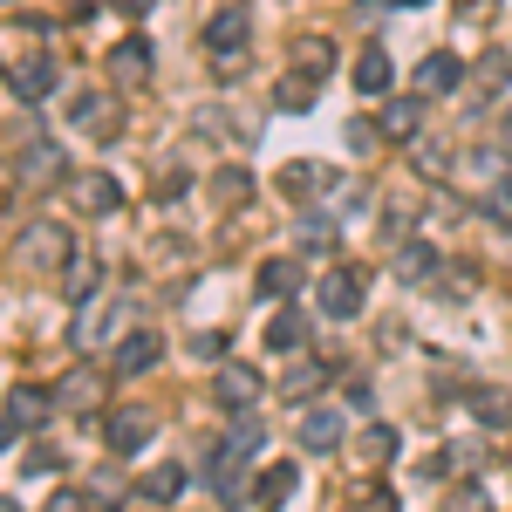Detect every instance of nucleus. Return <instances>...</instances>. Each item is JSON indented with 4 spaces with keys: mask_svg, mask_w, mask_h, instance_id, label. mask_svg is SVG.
I'll use <instances>...</instances> for the list:
<instances>
[{
    "mask_svg": "<svg viewBox=\"0 0 512 512\" xmlns=\"http://www.w3.org/2000/svg\"><path fill=\"white\" fill-rule=\"evenodd\" d=\"M260 396H267V376H260V362H212V403L239 417V410H260Z\"/></svg>",
    "mask_w": 512,
    "mask_h": 512,
    "instance_id": "nucleus-1",
    "label": "nucleus"
},
{
    "mask_svg": "<svg viewBox=\"0 0 512 512\" xmlns=\"http://www.w3.org/2000/svg\"><path fill=\"white\" fill-rule=\"evenodd\" d=\"M246 465H253V458H246V451H239L233 437H212V444H205V458H198V478H205V492H219V499H246V485H239V472H246Z\"/></svg>",
    "mask_w": 512,
    "mask_h": 512,
    "instance_id": "nucleus-2",
    "label": "nucleus"
},
{
    "mask_svg": "<svg viewBox=\"0 0 512 512\" xmlns=\"http://www.w3.org/2000/svg\"><path fill=\"white\" fill-rule=\"evenodd\" d=\"M69 123H76L82 137H96V144H117V137H123V103H117V89H82L76 103H69Z\"/></svg>",
    "mask_w": 512,
    "mask_h": 512,
    "instance_id": "nucleus-3",
    "label": "nucleus"
},
{
    "mask_svg": "<svg viewBox=\"0 0 512 512\" xmlns=\"http://www.w3.org/2000/svg\"><path fill=\"white\" fill-rule=\"evenodd\" d=\"M158 431V417L144 410V403H117V410H103V444L117 451V458H137L144 444Z\"/></svg>",
    "mask_w": 512,
    "mask_h": 512,
    "instance_id": "nucleus-4",
    "label": "nucleus"
},
{
    "mask_svg": "<svg viewBox=\"0 0 512 512\" xmlns=\"http://www.w3.org/2000/svg\"><path fill=\"white\" fill-rule=\"evenodd\" d=\"M362 301H369V294H362V274H355V267H328V274L315 280V308L328 321H355Z\"/></svg>",
    "mask_w": 512,
    "mask_h": 512,
    "instance_id": "nucleus-5",
    "label": "nucleus"
},
{
    "mask_svg": "<svg viewBox=\"0 0 512 512\" xmlns=\"http://www.w3.org/2000/svg\"><path fill=\"white\" fill-rule=\"evenodd\" d=\"M7 76V89L28 103V110H41L48 96H55V82H62V69H55V55H21L14 69H0Z\"/></svg>",
    "mask_w": 512,
    "mask_h": 512,
    "instance_id": "nucleus-6",
    "label": "nucleus"
},
{
    "mask_svg": "<svg viewBox=\"0 0 512 512\" xmlns=\"http://www.w3.org/2000/svg\"><path fill=\"white\" fill-rule=\"evenodd\" d=\"M69 253H76V233L69 226H55V219H41V226H28V239H21V260L28 267H69Z\"/></svg>",
    "mask_w": 512,
    "mask_h": 512,
    "instance_id": "nucleus-7",
    "label": "nucleus"
},
{
    "mask_svg": "<svg viewBox=\"0 0 512 512\" xmlns=\"http://www.w3.org/2000/svg\"><path fill=\"white\" fill-rule=\"evenodd\" d=\"M424 103H431V96H424V89H410V96H383V137H390V144H417V137H424Z\"/></svg>",
    "mask_w": 512,
    "mask_h": 512,
    "instance_id": "nucleus-8",
    "label": "nucleus"
},
{
    "mask_svg": "<svg viewBox=\"0 0 512 512\" xmlns=\"http://www.w3.org/2000/svg\"><path fill=\"white\" fill-rule=\"evenodd\" d=\"M21 178H28L35 192H62V185H69V151L48 144V137L28 144V151H21Z\"/></svg>",
    "mask_w": 512,
    "mask_h": 512,
    "instance_id": "nucleus-9",
    "label": "nucleus"
},
{
    "mask_svg": "<svg viewBox=\"0 0 512 512\" xmlns=\"http://www.w3.org/2000/svg\"><path fill=\"white\" fill-rule=\"evenodd\" d=\"M274 185H280V198H294V205H308V198L321 205V198H335V171H328V164L294 158V164H287V171L274 178Z\"/></svg>",
    "mask_w": 512,
    "mask_h": 512,
    "instance_id": "nucleus-10",
    "label": "nucleus"
},
{
    "mask_svg": "<svg viewBox=\"0 0 512 512\" xmlns=\"http://www.w3.org/2000/svg\"><path fill=\"white\" fill-rule=\"evenodd\" d=\"M158 355H164L158 328H130V335L117 342V355H110V369H117V376H151V369H158Z\"/></svg>",
    "mask_w": 512,
    "mask_h": 512,
    "instance_id": "nucleus-11",
    "label": "nucleus"
},
{
    "mask_svg": "<svg viewBox=\"0 0 512 512\" xmlns=\"http://www.w3.org/2000/svg\"><path fill=\"white\" fill-rule=\"evenodd\" d=\"M246 35H253V7H219V14H212V21H205V48H212V55H239V48H246Z\"/></svg>",
    "mask_w": 512,
    "mask_h": 512,
    "instance_id": "nucleus-12",
    "label": "nucleus"
},
{
    "mask_svg": "<svg viewBox=\"0 0 512 512\" xmlns=\"http://www.w3.org/2000/svg\"><path fill=\"white\" fill-rule=\"evenodd\" d=\"M294 437H301V451H342V410H328V403H308L301 410V424H294Z\"/></svg>",
    "mask_w": 512,
    "mask_h": 512,
    "instance_id": "nucleus-13",
    "label": "nucleus"
},
{
    "mask_svg": "<svg viewBox=\"0 0 512 512\" xmlns=\"http://www.w3.org/2000/svg\"><path fill=\"white\" fill-rule=\"evenodd\" d=\"M151 69H158V48H151L144 35H130V41H117V48H110V76H117L123 89L151 82Z\"/></svg>",
    "mask_w": 512,
    "mask_h": 512,
    "instance_id": "nucleus-14",
    "label": "nucleus"
},
{
    "mask_svg": "<svg viewBox=\"0 0 512 512\" xmlns=\"http://www.w3.org/2000/svg\"><path fill=\"white\" fill-rule=\"evenodd\" d=\"M465 76H472V69H465L451 48H431V55L417 62V89H424V96H451V89H465Z\"/></svg>",
    "mask_w": 512,
    "mask_h": 512,
    "instance_id": "nucleus-15",
    "label": "nucleus"
},
{
    "mask_svg": "<svg viewBox=\"0 0 512 512\" xmlns=\"http://www.w3.org/2000/svg\"><path fill=\"white\" fill-rule=\"evenodd\" d=\"M103 396H110V376H96V369H69L55 383V403L62 410H103Z\"/></svg>",
    "mask_w": 512,
    "mask_h": 512,
    "instance_id": "nucleus-16",
    "label": "nucleus"
},
{
    "mask_svg": "<svg viewBox=\"0 0 512 512\" xmlns=\"http://www.w3.org/2000/svg\"><path fill=\"white\" fill-rule=\"evenodd\" d=\"M437 246L431 239H417V233H403V246H396V280H410V287H424V280H437Z\"/></svg>",
    "mask_w": 512,
    "mask_h": 512,
    "instance_id": "nucleus-17",
    "label": "nucleus"
},
{
    "mask_svg": "<svg viewBox=\"0 0 512 512\" xmlns=\"http://www.w3.org/2000/svg\"><path fill=\"white\" fill-rule=\"evenodd\" d=\"M62 403H55V390H35V383H21V390H7V417L21 424V431H41L48 417H55Z\"/></svg>",
    "mask_w": 512,
    "mask_h": 512,
    "instance_id": "nucleus-18",
    "label": "nucleus"
},
{
    "mask_svg": "<svg viewBox=\"0 0 512 512\" xmlns=\"http://www.w3.org/2000/svg\"><path fill=\"white\" fill-rule=\"evenodd\" d=\"M301 260H287V253H280V260H260V274H253V287H260V301H294V294H301Z\"/></svg>",
    "mask_w": 512,
    "mask_h": 512,
    "instance_id": "nucleus-19",
    "label": "nucleus"
},
{
    "mask_svg": "<svg viewBox=\"0 0 512 512\" xmlns=\"http://www.w3.org/2000/svg\"><path fill=\"white\" fill-rule=\"evenodd\" d=\"M349 82H355V89H362V96H390V82H396V62H390V55H383V48H376V41H369V48L355 55Z\"/></svg>",
    "mask_w": 512,
    "mask_h": 512,
    "instance_id": "nucleus-20",
    "label": "nucleus"
},
{
    "mask_svg": "<svg viewBox=\"0 0 512 512\" xmlns=\"http://www.w3.org/2000/svg\"><path fill=\"white\" fill-rule=\"evenodd\" d=\"M274 355H294L301 342H308V308H294V301H280V315L267 321V335H260Z\"/></svg>",
    "mask_w": 512,
    "mask_h": 512,
    "instance_id": "nucleus-21",
    "label": "nucleus"
},
{
    "mask_svg": "<svg viewBox=\"0 0 512 512\" xmlns=\"http://www.w3.org/2000/svg\"><path fill=\"white\" fill-rule=\"evenodd\" d=\"M465 410H472V424H485V431H512V396L506 390H465Z\"/></svg>",
    "mask_w": 512,
    "mask_h": 512,
    "instance_id": "nucleus-22",
    "label": "nucleus"
},
{
    "mask_svg": "<svg viewBox=\"0 0 512 512\" xmlns=\"http://www.w3.org/2000/svg\"><path fill=\"white\" fill-rule=\"evenodd\" d=\"M185 465H151V472H144V485H137V499H151V506H178V499H185Z\"/></svg>",
    "mask_w": 512,
    "mask_h": 512,
    "instance_id": "nucleus-23",
    "label": "nucleus"
},
{
    "mask_svg": "<svg viewBox=\"0 0 512 512\" xmlns=\"http://www.w3.org/2000/svg\"><path fill=\"white\" fill-rule=\"evenodd\" d=\"M294 485H301V472L280 458V465H267V472L253 478V492H246V499H260V506H287V499H294Z\"/></svg>",
    "mask_w": 512,
    "mask_h": 512,
    "instance_id": "nucleus-24",
    "label": "nucleus"
},
{
    "mask_svg": "<svg viewBox=\"0 0 512 512\" xmlns=\"http://www.w3.org/2000/svg\"><path fill=\"white\" fill-rule=\"evenodd\" d=\"M76 205H82V212H96V219H103V212H117V205H123V185L110 178V171H89V178L76 185Z\"/></svg>",
    "mask_w": 512,
    "mask_h": 512,
    "instance_id": "nucleus-25",
    "label": "nucleus"
},
{
    "mask_svg": "<svg viewBox=\"0 0 512 512\" xmlns=\"http://www.w3.org/2000/svg\"><path fill=\"white\" fill-rule=\"evenodd\" d=\"M315 96H321V82L308 76V69H287V76L274 82V110H315Z\"/></svg>",
    "mask_w": 512,
    "mask_h": 512,
    "instance_id": "nucleus-26",
    "label": "nucleus"
},
{
    "mask_svg": "<svg viewBox=\"0 0 512 512\" xmlns=\"http://www.w3.org/2000/svg\"><path fill=\"white\" fill-rule=\"evenodd\" d=\"M205 192H212V205H219V212H239V205L253 198V178H246L239 164H226V171H212V185H205Z\"/></svg>",
    "mask_w": 512,
    "mask_h": 512,
    "instance_id": "nucleus-27",
    "label": "nucleus"
},
{
    "mask_svg": "<svg viewBox=\"0 0 512 512\" xmlns=\"http://www.w3.org/2000/svg\"><path fill=\"white\" fill-rule=\"evenodd\" d=\"M294 253H315V260H328V253H335V219H328V212H308V219L294 226Z\"/></svg>",
    "mask_w": 512,
    "mask_h": 512,
    "instance_id": "nucleus-28",
    "label": "nucleus"
},
{
    "mask_svg": "<svg viewBox=\"0 0 512 512\" xmlns=\"http://www.w3.org/2000/svg\"><path fill=\"white\" fill-rule=\"evenodd\" d=\"M512 164H506V151H499V144H485V151H472V158H465V185H472V192H485V185H492V178H506Z\"/></svg>",
    "mask_w": 512,
    "mask_h": 512,
    "instance_id": "nucleus-29",
    "label": "nucleus"
},
{
    "mask_svg": "<svg viewBox=\"0 0 512 512\" xmlns=\"http://www.w3.org/2000/svg\"><path fill=\"white\" fill-rule=\"evenodd\" d=\"M294 69H308L315 82H328V69H335V41H328V35L294 41Z\"/></svg>",
    "mask_w": 512,
    "mask_h": 512,
    "instance_id": "nucleus-30",
    "label": "nucleus"
},
{
    "mask_svg": "<svg viewBox=\"0 0 512 512\" xmlns=\"http://www.w3.org/2000/svg\"><path fill=\"white\" fill-rule=\"evenodd\" d=\"M478 212H485L492 226H512V171H506V178H492V185L478 192Z\"/></svg>",
    "mask_w": 512,
    "mask_h": 512,
    "instance_id": "nucleus-31",
    "label": "nucleus"
},
{
    "mask_svg": "<svg viewBox=\"0 0 512 512\" xmlns=\"http://www.w3.org/2000/svg\"><path fill=\"white\" fill-rule=\"evenodd\" d=\"M472 76H478V89H512V55H506V48L478 55V62H472Z\"/></svg>",
    "mask_w": 512,
    "mask_h": 512,
    "instance_id": "nucleus-32",
    "label": "nucleus"
},
{
    "mask_svg": "<svg viewBox=\"0 0 512 512\" xmlns=\"http://www.w3.org/2000/svg\"><path fill=\"white\" fill-rule=\"evenodd\" d=\"M233 444L253 458V465H260V451H267V424H260L253 410H239V417H233Z\"/></svg>",
    "mask_w": 512,
    "mask_h": 512,
    "instance_id": "nucleus-33",
    "label": "nucleus"
},
{
    "mask_svg": "<svg viewBox=\"0 0 512 512\" xmlns=\"http://www.w3.org/2000/svg\"><path fill=\"white\" fill-rule=\"evenodd\" d=\"M21 465H28V478H62V472H69V458H62L55 444H35V451H28Z\"/></svg>",
    "mask_w": 512,
    "mask_h": 512,
    "instance_id": "nucleus-34",
    "label": "nucleus"
},
{
    "mask_svg": "<svg viewBox=\"0 0 512 512\" xmlns=\"http://www.w3.org/2000/svg\"><path fill=\"white\" fill-rule=\"evenodd\" d=\"M376 144H390V137H383V117H355L349 123V151H362V158H369Z\"/></svg>",
    "mask_w": 512,
    "mask_h": 512,
    "instance_id": "nucleus-35",
    "label": "nucleus"
},
{
    "mask_svg": "<svg viewBox=\"0 0 512 512\" xmlns=\"http://www.w3.org/2000/svg\"><path fill=\"white\" fill-rule=\"evenodd\" d=\"M362 451H369V465H390L396 458V431L390 424H369V431H362Z\"/></svg>",
    "mask_w": 512,
    "mask_h": 512,
    "instance_id": "nucleus-36",
    "label": "nucleus"
},
{
    "mask_svg": "<svg viewBox=\"0 0 512 512\" xmlns=\"http://www.w3.org/2000/svg\"><path fill=\"white\" fill-rule=\"evenodd\" d=\"M192 355H198V362H226V335H219V328L192 335Z\"/></svg>",
    "mask_w": 512,
    "mask_h": 512,
    "instance_id": "nucleus-37",
    "label": "nucleus"
},
{
    "mask_svg": "<svg viewBox=\"0 0 512 512\" xmlns=\"http://www.w3.org/2000/svg\"><path fill=\"white\" fill-rule=\"evenodd\" d=\"M321 383H328V369H321V362H315V369H308V362H301V369H294V376H287V390H294V396H308V390L321 396Z\"/></svg>",
    "mask_w": 512,
    "mask_h": 512,
    "instance_id": "nucleus-38",
    "label": "nucleus"
},
{
    "mask_svg": "<svg viewBox=\"0 0 512 512\" xmlns=\"http://www.w3.org/2000/svg\"><path fill=\"white\" fill-rule=\"evenodd\" d=\"M96 287H103V267H82L76 287H69V301H76V308H89V294H96Z\"/></svg>",
    "mask_w": 512,
    "mask_h": 512,
    "instance_id": "nucleus-39",
    "label": "nucleus"
},
{
    "mask_svg": "<svg viewBox=\"0 0 512 512\" xmlns=\"http://www.w3.org/2000/svg\"><path fill=\"white\" fill-rule=\"evenodd\" d=\"M342 396H349V410H362V417L376 410V383H369V376H355V383H349Z\"/></svg>",
    "mask_w": 512,
    "mask_h": 512,
    "instance_id": "nucleus-40",
    "label": "nucleus"
},
{
    "mask_svg": "<svg viewBox=\"0 0 512 512\" xmlns=\"http://www.w3.org/2000/svg\"><path fill=\"white\" fill-rule=\"evenodd\" d=\"M185 192H192V178H185V171H164V178H158V198H164V205H178Z\"/></svg>",
    "mask_w": 512,
    "mask_h": 512,
    "instance_id": "nucleus-41",
    "label": "nucleus"
},
{
    "mask_svg": "<svg viewBox=\"0 0 512 512\" xmlns=\"http://www.w3.org/2000/svg\"><path fill=\"white\" fill-rule=\"evenodd\" d=\"M492 7H499V0H458V14H465V21H492Z\"/></svg>",
    "mask_w": 512,
    "mask_h": 512,
    "instance_id": "nucleus-42",
    "label": "nucleus"
},
{
    "mask_svg": "<svg viewBox=\"0 0 512 512\" xmlns=\"http://www.w3.org/2000/svg\"><path fill=\"white\" fill-rule=\"evenodd\" d=\"M110 7H117L123 21H144V14H151V0H110Z\"/></svg>",
    "mask_w": 512,
    "mask_h": 512,
    "instance_id": "nucleus-43",
    "label": "nucleus"
},
{
    "mask_svg": "<svg viewBox=\"0 0 512 512\" xmlns=\"http://www.w3.org/2000/svg\"><path fill=\"white\" fill-rule=\"evenodd\" d=\"M14 437H21V424H14V417H7V410H0V451H7V444H14Z\"/></svg>",
    "mask_w": 512,
    "mask_h": 512,
    "instance_id": "nucleus-44",
    "label": "nucleus"
},
{
    "mask_svg": "<svg viewBox=\"0 0 512 512\" xmlns=\"http://www.w3.org/2000/svg\"><path fill=\"white\" fill-rule=\"evenodd\" d=\"M82 7H89V0H69V21H82Z\"/></svg>",
    "mask_w": 512,
    "mask_h": 512,
    "instance_id": "nucleus-45",
    "label": "nucleus"
},
{
    "mask_svg": "<svg viewBox=\"0 0 512 512\" xmlns=\"http://www.w3.org/2000/svg\"><path fill=\"white\" fill-rule=\"evenodd\" d=\"M506 144H512V110H506Z\"/></svg>",
    "mask_w": 512,
    "mask_h": 512,
    "instance_id": "nucleus-46",
    "label": "nucleus"
},
{
    "mask_svg": "<svg viewBox=\"0 0 512 512\" xmlns=\"http://www.w3.org/2000/svg\"><path fill=\"white\" fill-rule=\"evenodd\" d=\"M403 7H431V0H403Z\"/></svg>",
    "mask_w": 512,
    "mask_h": 512,
    "instance_id": "nucleus-47",
    "label": "nucleus"
}]
</instances>
